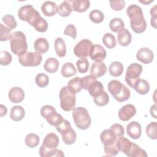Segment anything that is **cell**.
I'll return each instance as SVG.
<instances>
[{
    "instance_id": "1",
    "label": "cell",
    "mask_w": 157,
    "mask_h": 157,
    "mask_svg": "<svg viewBox=\"0 0 157 157\" xmlns=\"http://www.w3.org/2000/svg\"><path fill=\"white\" fill-rule=\"evenodd\" d=\"M126 13L130 18V26L134 33L140 34L145 31L147 22L140 6L136 4L129 6L126 9Z\"/></svg>"
},
{
    "instance_id": "2",
    "label": "cell",
    "mask_w": 157,
    "mask_h": 157,
    "mask_svg": "<svg viewBox=\"0 0 157 157\" xmlns=\"http://www.w3.org/2000/svg\"><path fill=\"white\" fill-rule=\"evenodd\" d=\"M117 145L119 151H122L126 156L129 157H147L146 151L140 148L136 144L132 142L128 139L121 136L117 142Z\"/></svg>"
},
{
    "instance_id": "3",
    "label": "cell",
    "mask_w": 157,
    "mask_h": 157,
    "mask_svg": "<svg viewBox=\"0 0 157 157\" xmlns=\"http://www.w3.org/2000/svg\"><path fill=\"white\" fill-rule=\"evenodd\" d=\"M108 90L118 102H124L129 99L131 92L124 85L117 80H113L108 83Z\"/></svg>"
},
{
    "instance_id": "4",
    "label": "cell",
    "mask_w": 157,
    "mask_h": 157,
    "mask_svg": "<svg viewBox=\"0 0 157 157\" xmlns=\"http://www.w3.org/2000/svg\"><path fill=\"white\" fill-rule=\"evenodd\" d=\"M10 44L12 52L16 55L19 56L27 52L26 38L22 31H17L12 34Z\"/></svg>"
},
{
    "instance_id": "5",
    "label": "cell",
    "mask_w": 157,
    "mask_h": 157,
    "mask_svg": "<svg viewBox=\"0 0 157 157\" xmlns=\"http://www.w3.org/2000/svg\"><path fill=\"white\" fill-rule=\"evenodd\" d=\"M75 93L68 86H63L59 92L60 107L62 110L69 112L73 110L75 106Z\"/></svg>"
},
{
    "instance_id": "6",
    "label": "cell",
    "mask_w": 157,
    "mask_h": 157,
    "mask_svg": "<svg viewBox=\"0 0 157 157\" xmlns=\"http://www.w3.org/2000/svg\"><path fill=\"white\" fill-rule=\"evenodd\" d=\"M72 118L75 124L80 129H88L91 123V117L87 110L83 107H78L72 110Z\"/></svg>"
},
{
    "instance_id": "7",
    "label": "cell",
    "mask_w": 157,
    "mask_h": 157,
    "mask_svg": "<svg viewBox=\"0 0 157 157\" xmlns=\"http://www.w3.org/2000/svg\"><path fill=\"white\" fill-rule=\"evenodd\" d=\"M55 128L61 134L62 139L64 144L67 145H71L75 143L77 137L76 133L72 128L70 123L67 120L64 119Z\"/></svg>"
},
{
    "instance_id": "8",
    "label": "cell",
    "mask_w": 157,
    "mask_h": 157,
    "mask_svg": "<svg viewBox=\"0 0 157 157\" xmlns=\"http://www.w3.org/2000/svg\"><path fill=\"white\" fill-rule=\"evenodd\" d=\"M40 115L52 126H57L63 120V117L59 114L55 107L50 105H45L40 109Z\"/></svg>"
},
{
    "instance_id": "9",
    "label": "cell",
    "mask_w": 157,
    "mask_h": 157,
    "mask_svg": "<svg viewBox=\"0 0 157 157\" xmlns=\"http://www.w3.org/2000/svg\"><path fill=\"white\" fill-rule=\"evenodd\" d=\"M20 64L25 67H35L39 66L42 60V56L40 53L26 52L23 54L18 56Z\"/></svg>"
},
{
    "instance_id": "10",
    "label": "cell",
    "mask_w": 157,
    "mask_h": 157,
    "mask_svg": "<svg viewBox=\"0 0 157 157\" xmlns=\"http://www.w3.org/2000/svg\"><path fill=\"white\" fill-rule=\"evenodd\" d=\"M18 18L22 21H26L32 25L34 21L40 17L39 12L36 10L32 5L27 4L21 6L18 11Z\"/></svg>"
},
{
    "instance_id": "11",
    "label": "cell",
    "mask_w": 157,
    "mask_h": 157,
    "mask_svg": "<svg viewBox=\"0 0 157 157\" xmlns=\"http://www.w3.org/2000/svg\"><path fill=\"white\" fill-rule=\"evenodd\" d=\"M142 70V66L137 63L131 64L128 67L125 75V81L132 88L135 81L139 78Z\"/></svg>"
},
{
    "instance_id": "12",
    "label": "cell",
    "mask_w": 157,
    "mask_h": 157,
    "mask_svg": "<svg viewBox=\"0 0 157 157\" xmlns=\"http://www.w3.org/2000/svg\"><path fill=\"white\" fill-rule=\"evenodd\" d=\"M93 45V43L90 40L86 39H82L75 45L74 53L78 58H86L89 56L90 51Z\"/></svg>"
},
{
    "instance_id": "13",
    "label": "cell",
    "mask_w": 157,
    "mask_h": 157,
    "mask_svg": "<svg viewBox=\"0 0 157 157\" xmlns=\"http://www.w3.org/2000/svg\"><path fill=\"white\" fill-rule=\"evenodd\" d=\"M118 138L119 137L110 128L104 130L100 135V139L101 142L104 144V147L117 145V142Z\"/></svg>"
},
{
    "instance_id": "14",
    "label": "cell",
    "mask_w": 157,
    "mask_h": 157,
    "mask_svg": "<svg viewBox=\"0 0 157 157\" xmlns=\"http://www.w3.org/2000/svg\"><path fill=\"white\" fill-rule=\"evenodd\" d=\"M107 53L104 48L99 44L93 45L89 53L90 58L95 62H102L105 59Z\"/></svg>"
},
{
    "instance_id": "15",
    "label": "cell",
    "mask_w": 157,
    "mask_h": 157,
    "mask_svg": "<svg viewBox=\"0 0 157 157\" xmlns=\"http://www.w3.org/2000/svg\"><path fill=\"white\" fill-rule=\"evenodd\" d=\"M59 142V140L58 136L55 133L50 132L46 135L40 147L47 150L55 149L57 148Z\"/></svg>"
},
{
    "instance_id": "16",
    "label": "cell",
    "mask_w": 157,
    "mask_h": 157,
    "mask_svg": "<svg viewBox=\"0 0 157 157\" xmlns=\"http://www.w3.org/2000/svg\"><path fill=\"white\" fill-rule=\"evenodd\" d=\"M136 113V109L132 104H126L123 106L118 111V118L123 121L129 120Z\"/></svg>"
},
{
    "instance_id": "17",
    "label": "cell",
    "mask_w": 157,
    "mask_h": 157,
    "mask_svg": "<svg viewBox=\"0 0 157 157\" xmlns=\"http://www.w3.org/2000/svg\"><path fill=\"white\" fill-rule=\"evenodd\" d=\"M154 58L153 52L148 48L143 47L140 48L136 54V58L144 64L150 63Z\"/></svg>"
},
{
    "instance_id": "18",
    "label": "cell",
    "mask_w": 157,
    "mask_h": 157,
    "mask_svg": "<svg viewBox=\"0 0 157 157\" xmlns=\"http://www.w3.org/2000/svg\"><path fill=\"white\" fill-rule=\"evenodd\" d=\"M127 134L133 139H137L141 136V126L137 121H131L126 126Z\"/></svg>"
},
{
    "instance_id": "19",
    "label": "cell",
    "mask_w": 157,
    "mask_h": 157,
    "mask_svg": "<svg viewBox=\"0 0 157 157\" xmlns=\"http://www.w3.org/2000/svg\"><path fill=\"white\" fill-rule=\"evenodd\" d=\"M9 100L13 103H20L25 98V93L22 88L18 86L12 88L8 94Z\"/></svg>"
},
{
    "instance_id": "20",
    "label": "cell",
    "mask_w": 157,
    "mask_h": 157,
    "mask_svg": "<svg viewBox=\"0 0 157 157\" xmlns=\"http://www.w3.org/2000/svg\"><path fill=\"white\" fill-rule=\"evenodd\" d=\"M107 68L103 62H94L91 64L90 68V75L95 78L101 77L107 72Z\"/></svg>"
},
{
    "instance_id": "21",
    "label": "cell",
    "mask_w": 157,
    "mask_h": 157,
    "mask_svg": "<svg viewBox=\"0 0 157 157\" xmlns=\"http://www.w3.org/2000/svg\"><path fill=\"white\" fill-rule=\"evenodd\" d=\"M87 90L89 94L93 98L99 96L104 91L102 83L101 82L98 81L96 79L93 80L89 85Z\"/></svg>"
},
{
    "instance_id": "22",
    "label": "cell",
    "mask_w": 157,
    "mask_h": 157,
    "mask_svg": "<svg viewBox=\"0 0 157 157\" xmlns=\"http://www.w3.org/2000/svg\"><path fill=\"white\" fill-rule=\"evenodd\" d=\"M132 88L134 89L137 93L144 95L148 93L150 90V85L147 80L139 78L135 81Z\"/></svg>"
},
{
    "instance_id": "23",
    "label": "cell",
    "mask_w": 157,
    "mask_h": 157,
    "mask_svg": "<svg viewBox=\"0 0 157 157\" xmlns=\"http://www.w3.org/2000/svg\"><path fill=\"white\" fill-rule=\"evenodd\" d=\"M57 5L53 1H47L42 3L41 10L42 13L47 17H52L57 13Z\"/></svg>"
},
{
    "instance_id": "24",
    "label": "cell",
    "mask_w": 157,
    "mask_h": 157,
    "mask_svg": "<svg viewBox=\"0 0 157 157\" xmlns=\"http://www.w3.org/2000/svg\"><path fill=\"white\" fill-rule=\"evenodd\" d=\"M117 39L119 44L123 47L129 45L131 42L132 35L131 33L127 29L124 28L121 31L118 33Z\"/></svg>"
},
{
    "instance_id": "25",
    "label": "cell",
    "mask_w": 157,
    "mask_h": 157,
    "mask_svg": "<svg viewBox=\"0 0 157 157\" xmlns=\"http://www.w3.org/2000/svg\"><path fill=\"white\" fill-rule=\"evenodd\" d=\"M72 10L77 12H85L90 6V2L88 0H74L71 1Z\"/></svg>"
},
{
    "instance_id": "26",
    "label": "cell",
    "mask_w": 157,
    "mask_h": 157,
    "mask_svg": "<svg viewBox=\"0 0 157 157\" xmlns=\"http://www.w3.org/2000/svg\"><path fill=\"white\" fill-rule=\"evenodd\" d=\"M25 115L24 108L21 105H14L12 107L10 113L11 119L15 121H21Z\"/></svg>"
},
{
    "instance_id": "27",
    "label": "cell",
    "mask_w": 157,
    "mask_h": 157,
    "mask_svg": "<svg viewBox=\"0 0 157 157\" xmlns=\"http://www.w3.org/2000/svg\"><path fill=\"white\" fill-rule=\"evenodd\" d=\"M72 11L71 1H64L61 2L57 8V13L61 17H68L71 15Z\"/></svg>"
},
{
    "instance_id": "28",
    "label": "cell",
    "mask_w": 157,
    "mask_h": 157,
    "mask_svg": "<svg viewBox=\"0 0 157 157\" xmlns=\"http://www.w3.org/2000/svg\"><path fill=\"white\" fill-rule=\"evenodd\" d=\"M34 48L36 52L40 53H45L49 48V44L45 38L39 37L34 42Z\"/></svg>"
},
{
    "instance_id": "29",
    "label": "cell",
    "mask_w": 157,
    "mask_h": 157,
    "mask_svg": "<svg viewBox=\"0 0 157 157\" xmlns=\"http://www.w3.org/2000/svg\"><path fill=\"white\" fill-rule=\"evenodd\" d=\"M55 52L59 57H64L66 54V46L64 40L61 37H57L54 42Z\"/></svg>"
},
{
    "instance_id": "30",
    "label": "cell",
    "mask_w": 157,
    "mask_h": 157,
    "mask_svg": "<svg viewBox=\"0 0 157 157\" xmlns=\"http://www.w3.org/2000/svg\"><path fill=\"white\" fill-rule=\"evenodd\" d=\"M59 63L57 59L55 58H48L44 65V69L49 73L56 72L59 67Z\"/></svg>"
},
{
    "instance_id": "31",
    "label": "cell",
    "mask_w": 157,
    "mask_h": 157,
    "mask_svg": "<svg viewBox=\"0 0 157 157\" xmlns=\"http://www.w3.org/2000/svg\"><path fill=\"white\" fill-rule=\"evenodd\" d=\"M109 74L113 77H119L123 72V66L119 61H114L110 64L109 68Z\"/></svg>"
},
{
    "instance_id": "32",
    "label": "cell",
    "mask_w": 157,
    "mask_h": 157,
    "mask_svg": "<svg viewBox=\"0 0 157 157\" xmlns=\"http://www.w3.org/2000/svg\"><path fill=\"white\" fill-rule=\"evenodd\" d=\"M61 73L64 77L67 78L75 75L77 74V71L72 63L67 62L63 65Z\"/></svg>"
},
{
    "instance_id": "33",
    "label": "cell",
    "mask_w": 157,
    "mask_h": 157,
    "mask_svg": "<svg viewBox=\"0 0 157 157\" xmlns=\"http://www.w3.org/2000/svg\"><path fill=\"white\" fill-rule=\"evenodd\" d=\"M31 26H33L37 31L44 33L47 30L48 25L47 21L40 16L34 21Z\"/></svg>"
},
{
    "instance_id": "34",
    "label": "cell",
    "mask_w": 157,
    "mask_h": 157,
    "mask_svg": "<svg viewBox=\"0 0 157 157\" xmlns=\"http://www.w3.org/2000/svg\"><path fill=\"white\" fill-rule=\"evenodd\" d=\"M39 155L42 157H52V156L63 157L64 156V154L63 153V152L61 150H59L57 148L47 150L40 147L39 150Z\"/></svg>"
},
{
    "instance_id": "35",
    "label": "cell",
    "mask_w": 157,
    "mask_h": 157,
    "mask_svg": "<svg viewBox=\"0 0 157 157\" xmlns=\"http://www.w3.org/2000/svg\"><path fill=\"white\" fill-rule=\"evenodd\" d=\"M109 27L113 32L118 33L124 28V23L122 19L116 17L110 20Z\"/></svg>"
},
{
    "instance_id": "36",
    "label": "cell",
    "mask_w": 157,
    "mask_h": 157,
    "mask_svg": "<svg viewBox=\"0 0 157 157\" xmlns=\"http://www.w3.org/2000/svg\"><path fill=\"white\" fill-rule=\"evenodd\" d=\"M40 141V138L38 135L34 133L28 134L25 139V142L26 145L29 148H35L36 147Z\"/></svg>"
},
{
    "instance_id": "37",
    "label": "cell",
    "mask_w": 157,
    "mask_h": 157,
    "mask_svg": "<svg viewBox=\"0 0 157 157\" xmlns=\"http://www.w3.org/2000/svg\"><path fill=\"white\" fill-rule=\"evenodd\" d=\"M102 42L108 48H113L116 46V39L112 33H105L102 37Z\"/></svg>"
},
{
    "instance_id": "38",
    "label": "cell",
    "mask_w": 157,
    "mask_h": 157,
    "mask_svg": "<svg viewBox=\"0 0 157 157\" xmlns=\"http://www.w3.org/2000/svg\"><path fill=\"white\" fill-rule=\"evenodd\" d=\"M67 86H68L75 94L80 92L82 89L81 78L78 77H74L68 82Z\"/></svg>"
},
{
    "instance_id": "39",
    "label": "cell",
    "mask_w": 157,
    "mask_h": 157,
    "mask_svg": "<svg viewBox=\"0 0 157 157\" xmlns=\"http://www.w3.org/2000/svg\"><path fill=\"white\" fill-rule=\"evenodd\" d=\"M89 18L93 23H100L104 20V15L101 10L94 9L90 12Z\"/></svg>"
},
{
    "instance_id": "40",
    "label": "cell",
    "mask_w": 157,
    "mask_h": 157,
    "mask_svg": "<svg viewBox=\"0 0 157 157\" xmlns=\"http://www.w3.org/2000/svg\"><path fill=\"white\" fill-rule=\"evenodd\" d=\"M35 82L38 86L40 88H44L48 85L49 83V78L45 74L39 73L36 76Z\"/></svg>"
},
{
    "instance_id": "41",
    "label": "cell",
    "mask_w": 157,
    "mask_h": 157,
    "mask_svg": "<svg viewBox=\"0 0 157 157\" xmlns=\"http://www.w3.org/2000/svg\"><path fill=\"white\" fill-rule=\"evenodd\" d=\"M156 127H157V123L156 121L151 122L147 126L146 134L150 139H153V140H156L157 139Z\"/></svg>"
},
{
    "instance_id": "42",
    "label": "cell",
    "mask_w": 157,
    "mask_h": 157,
    "mask_svg": "<svg viewBox=\"0 0 157 157\" xmlns=\"http://www.w3.org/2000/svg\"><path fill=\"white\" fill-rule=\"evenodd\" d=\"M94 102L98 106H104L107 105L109 101V96L106 91H104L99 96L93 98Z\"/></svg>"
},
{
    "instance_id": "43",
    "label": "cell",
    "mask_w": 157,
    "mask_h": 157,
    "mask_svg": "<svg viewBox=\"0 0 157 157\" xmlns=\"http://www.w3.org/2000/svg\"><path fill=\"white\" fill-rule=\"evenodd\" d=\"M11 29L4 26L3 24H0V40L6 41L10 39L11 36Z\"/></svg>"
},
{
    "instance_id": "44",
    "label": "cell",
    "mask_w": 157,
    "mask_h": 157,
    "mask_svg": "<svg viewBox=\"0 0 157 157\" xmlns=\"http://www.w3.org/2000/svg\"><path fill=\"white\" fill-rule=\"evenodd\" d=\"M2 20L10 29H15L17 26V22L12 15H5L2 17Z\"/></svg>"
},
{
    "instance_id": "45",
    "label": "cell",
    "mask_w": 157,
    "mask_h": 157,
    "mask_svg": "<svg viewBox=\"0 0 157 157\" xmlns=\"http://www.w3.org/2000/svg\"><path fill=\"white\" fill-rule=\"evenodd\" d=\"M77 70L80 73H86L89 67V62L86 58H80L76 63Z\"/></svg>"
},
{
    "instance_id": "46",
    "label": "cell",
    "mask_w": 157,
    "mask_h": 157,
    "mask_svg": "<svg viewBox=\"0 0 157 157\" xmlns=\"http://www.w3.org/2000/svg\"><path fill=\"white\" fill-rule=\"evenodd\" d=\"M12 60V55L7 51H1L0 53V64L2 66L9 65Z\"/></svg>"
},
{
    "instance_id": "47",
    "label": "cell",
    "mask_w": 157,
    "mask_h": 157,
    "mask_svg": "<svg viewBox=\"0 0 157 157\" xmlns=\"http://www.w3.org/2000/svg\"><path fill=\"white\" fill-rule=\"evenodd\" d=\"M110 7L115 10L119 11L125 7V1L124 0H113L109 1Z\"/></svg>"
},
{
    "instance_id": "48",
    "label": "cell",
    "mask_w": 157,
    "mask_h": 157,
    "mask_svg": "<svg viewBox=\"0 0 157 157\" xmlns=\"http://www.w3.org/2000/svg\"><path fill=\"white\" fill-rule=\"evenodd\" d=\"M64 34L71 36L74 39H75L77 37V29L75 26L72 24L67 25L64 30Z\"/></svg>"
},
{
    "instance_id": "49",
    "label": "cell",
    "mask_w": 157,
    "mask_h": 157,
    "mask_svg": "<svg viewBox=\"0 0 157 157\" xmlns=\"http://www.w3.org/2000/svg\"><path fill=\"white\" fill-rule=\"evenodd\" d=\"M104 150L105 155L110 156H116L120 151L117 145L109 147H104Z\"/></svg>"
},
{
    "instance_id": "50",
    "label": "cell",
    "mask_w": 157,
    "mask_h": 157,
    "mask_svg": "<svg viewBox=\"0 0 157 157\" xmlns=\"http://www.w3.org/2000/svg\"><path fill=\"white\" fill-rule=\"evenodd\" d=\"M96 78L94 77L91 75H86L84 77L81 78V85L82 89H84L85 90H88V87L89 85L94 80H96Z\"/></svg>"
},
{
    "instance_id": "51",
    "label": "cell",
    "mask_w": 157,
    "mask_h": 157,
    "mask_svg": "<svg viewBox=\"0 0 157 157\" xmlns=\"http://www.w3.org/2000/svg\"><path fill=\"white\" fill-rule=\"evenodd\" d=\"M110 128L113 131V132L118 137L123 136L124 134V130L123 126L120 124H118V123L113 124L110 126Z\"/></svg>"
},
{
    "instance_id": "52",
    "label": "cell",
    "mask_w": 157,
    "mask_h": 157,
    "mask_svg": "<svg viewBox=\"0 0 157 157\" xmlns=\"http://www.w3.org/2000/svg\"><path fill=\"white\" fill-rule=\"evenodd\" d=\"M151 14V25L154 28H156V5L153 7L150 10Z\"/></svg>"
},
{
    "instance_id": "53",
    "label": "cell",
    "mask_w": 157,
    "mask_h": 157,
    "mask_svg": "<svg viewBox=\"0 0 157 157\" xmlns=\"http://www.w3.org/2000/svg\"><path fill=\"white\" fill-rule=\"evenodd\" d=\"M150 113L151 115L154 118H156V105H153L151 106L150 107Z\"/></svg>"
},
{
    "instance_id": "54",
    "label": "cell",
    "mask_w": 157,
    "mask_h": 157,
    "mask_svg": "<svg viewBox=\"0 0 157 157\" xmlns=\"http://www.w3.org/2000/svg\"><path fill=\"white\" fill-rule=\"evenodd\" d=\"M7 112V109L6 106H4L3 104H1V116L3 117L4 115H6Z\"/></svg>"
},
{
    "instance_id": "55",
    "label": "cell",
    "mask_w": 157,
    "mask_h": 157,
    "mask_svg": "<svg viewBox=\"0 0 157 157\" xmlns=\"http://www.w3.org/2000/svg\"><path fill=\"white\" fill-rule=\"evenodd\" d=\"M153 0H151V1H139L140 2L142 3V4H150V2H153Z\"/></svg>"
}]
</instances>
